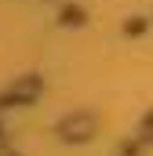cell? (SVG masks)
<instances>
[{
    "label": "cell",
    "instance_id": "cell-1",
    "mask_svg": "<svg viewBox=\"0 0 153 156\" xmlns=\"http://www.w3.org/2000/svg\"><path fill=\"white\" fill-rule=\"evenodd\" d=\"M91 127H95V120H91V116H76V120H66V123H62V134L73 138V131H80V138H88Z\"/></svg>",
    "mask_w": 153,
    "mask_h": 156
}]
</instances>
